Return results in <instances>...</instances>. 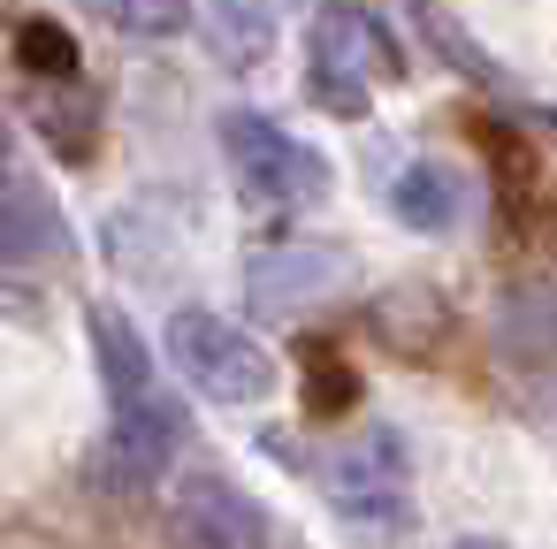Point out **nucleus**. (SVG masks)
<instances>
[{"label": "nucleus", "mask_w": 557, "mask_h": 549, "mask_svg": "<svg viewBox=\"0 0 557 549\" xmlns=\"http://www.w3.org/2000/svg\"><path fill=\"white\" fill-rule=\"evenodd\" d=\"M85 9L131 39H176L191 24V0H85Z\"/></svg>", "instance_id": "ddd939ff"}, {"label": "nucleus", "mask_w": 557, "mask_h": 549, "mask_svg": "<svg viewBox=\"0 0 557 549\" xmlns=\"http://www.w3.org/2000/svg\"><path fill=\"white\" fill-rule=\"evenodd\" d=\"M374 47H382L374 24L359 9H344V0H329L313 16V32H306V100L321 115L359 123L374 108Z\"/></svg>", "instance_id": "20e7f679"}, {"label": "nucleus", "mask_w": 557, "mask_h": 549, "mask_svg": "<svg viewBox=\"0 0 557 549\" xmlns=\"http://www.w3.org/2000/svg\"><path fill=\"white\" fill-rule=\"evenodd\" d=\"M92 351H100V374H108V397H115V404H131V397H146V389H161L146 336H138L123 313H108V305L92 313Z\"/></svg>", "instance_id": "9d476101"}, {"label": "nucleus", "mask_w": 557, "mask_h": 549, "mask_svg": "<svg viewBox=\"0 0 557 549\" xmlns=\"http://www.w3.org/2000/svg\"><path fill=\"white\" fill-rule=\"evenodd\" d=\"M329 503L351 526H405L412 519V450L397 427H359L336 458H329Z\"/></svg>", "instance_id": "7ed1b4c3"}, {"label": "nucleus", "mask_w": 557, "mask_h": 549, "mask_svg": "<svg viewBox=\"0 0 557 549\" xmlns=\"http://www.w3.org/2000/svg\"><path fill=\"white\" fill-rule=\"evenodd\" d=\"M207 32L230 70H260L275 54V0H207Z\"/></svg>", "instance_id": "9b49d317"}, {"label": "nucleus", "mask_w": 557, "mask_h": 549, "mask_svg": "<svg viewBox=\"0 0 557 549\" xmlns=\"http://www.w3.org/2000/svg\"><path fill=\"white\" fill-rule=\"evenodd\" d=\"M496 328H504V344H511L519 359H557V275L519 283V290L504 298Z\"/></svg>", "instance_id": "f8f14e48"}, {"label": "nucleus", "mask_w": 557, "mask_h": 549, "mask_svg": "<svg viewBox=\"0 0 557 549\" xmlns=\"http://www.w3.org/2000/svg\"><path fill=\"white\" fill-rule=\"evenodd\" d=\"M169 549H268V511L230 473H184L161 503Z\"/></svg>", "instance_id": "39448f33"}, {"label": "nucleus", "mask_w": 557, "mask_h": 549, "mask_svg": "<svg viewBox=\"0 0 557 549\" xmlns=\"http://www.w3.org/2000/svg\"><path fill=\"white\" fill-rule=\"evenodd\" d=\"M222 153H230L245 199H260V207H321L329 199V153H313L306 138H290L260 108L222 115Z\"/></svg>", "instance_id": "f03ea898"}, {"label": "nucleus", "mask_w": 557, "mask_h": 549, "mask_svg": "<svg viewBox=\"0 0 557 549\" xmlns=\"http://www.w3.org/2000/svg\"><path fill=\"white\" fill-rule=\"evenodd\" d=\"M62 252V214L54 199L16 169V153L0 146V260L9 267H32V260H54Z\"/></svg>", "instance_id": "0eeeda50"}, {"label": "nucleus", "mask_w": 557, "mask_h": 549, "mask_svg": "<svg viewBox=\"0 0 557 549\" xmlns=\"http://www.w3.org/2000/svg\"><path fill=\"white\" fill-rule=\"evenodd\" d=\"M344 275H351V260L336 245H268V252L245 260V298H252V313L283 321V313H306V305L336 298Z\"/></svg>", "instance_id": "423d86ee"}, {"label": "nucleus", "mask_w": 557, "mask_h": 549, "mask_svg": "<svg viewBox=\"0 0 557 549\" xmlns=\"http://www.w3.org/2000/svg\"><path fill=\"white\" fill-rule=\"evenodd\" d=\"M389 214H397L412 237H443V229H458V214H466V184H458V169H443V161H405L397 184H389Z\"/></svg>", "instance_id": "1a4fd4ad"}, {"label": "nucleus", "mask_w": 557, "mask_h": 549, "mask_svg": "<svg viewBox=\"0 0 557 549\" xmlns=\"http://www.w3.org/2000/svg\"><path fill=\"white\" fill-rule=\"evenodd\" d=\"M161 344H169V366H176L207 404H268L275 382H283L275 351H268L252 328H237L230 313H214V305H176Z\"/></svg>", "instance_id": "f257e3e1"}, {"label": "nucleus", "mask_w": 557, "mask_h": 549, "mask_svg": "<svg viewBox=\"0 0 557 549\" xmlns=\"http://www.w3.org/2000/svg\"><path fill=\"white\" fill-rule=\"evenodd\" d=\"M115 458L146 481H161L176 458H184V404L169 389H146L131 404H115Z\"/></svg>", "instance_id": "6e6552de"}, {"label": "nucleus", "mask_w": 557, "mask_h": 549, "mask_svg": "<svg viewBox=\"0 0 557 549\" xmlns=\"http://www.w3.org/2000/svg\"><path fill=\"white\" fill-rule=\"evenodd\" d=\"M443 549H511L504 534H458V541H443Z\"/></svg>", "instance_id": "4468645a"}]
</instances>
